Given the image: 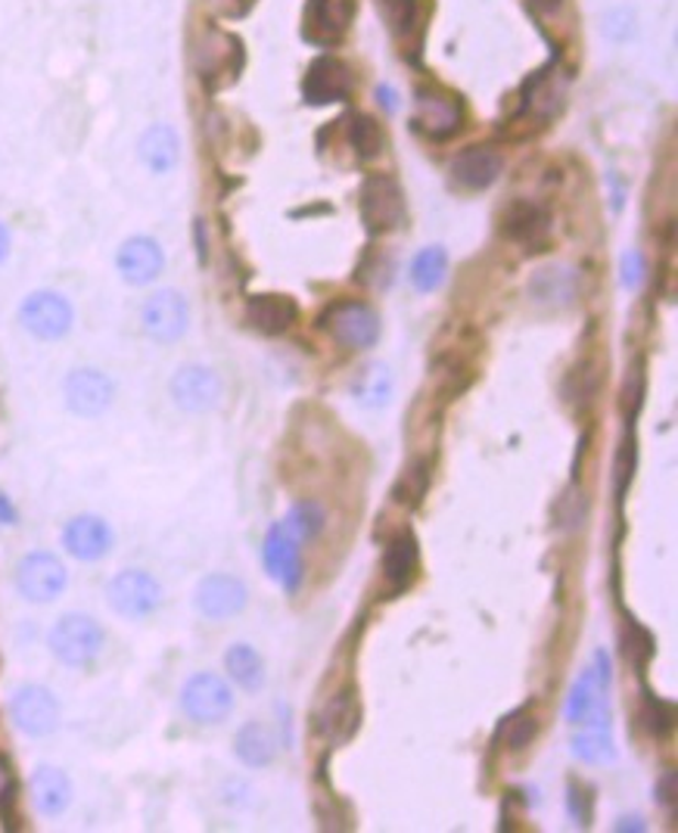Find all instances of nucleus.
<instances>
[{
	"instance_id": "1",
	"label": "nucleus",
	"mask_w": 678,
	"mask_h": 833,
	"mask_svg": "<svg viewBox=\"0 0 678 833\" xmlns=\"http://www.w3.org/2000/svg\"><path fill=\"white\" fill-rule=\"evenodd\" d=\"M607 688H610V659L607 653H594V666L582 671V678L573 685V693H569V722L586 728H610Z\"/></svg>"
},
{
	"instance_id": "2",
	"label": "nucleus",
	"mask_w": 678,
	"mask_h": 833,
	"mask_svg": "<svg viewBox=\"0 0 678 833\" xmlns=\"http://www.w3.org/2000/svg\"><path fill=\"white\" fill-rule=\"evenodd\" d=\"M51 651L66 666H91L103 651V629L85 613H66L51 632Z\"/></svg>"
},
{
	"instance_id": "3",
	"label": "nucleus",
	"mask_w": 678,
	"mask_h": 833,
	"mask_svg": "<svg viewBox=\"0 0 678 833\" xmlns=\"http://www.w3.org/2000/svg\"><path fill=\"white\" fill-rule=\"evenodd\" d=\"M362 221L370 234H389L404 224V193L396 178L389 175H370L362 184L358 197Z\"/></svg>"
},
{
	"instance_id": "4",
	"label": "nucleus",
	"mask_w": 678,
	"mask_h": 833,
	"mask_svg": "<svg viewBox=\"0 0 678 833\" xmlns=\"http://www.w3.org/2000/svg\"><path fill=\"white\" fill-rule=\"evenodd\" d=\"M181 707L184 712L200 722V725H219L231 712H234V690L227 688V681L212 675V671H200L193 675L181 690Z\"/></svg>"
},
{
	"instance_id": "5",
	"label": "nucleus",
	"mask_w": 678,
	"mask_h": 833,
	"mask_svg": "<svg viewBox=\"0 0 678 833\" xmlns=\"http://www.w3.org/2000/svg\"><path fill=\"white\" fill-rule=\"evenodd\" d=\"M19 321H22V326H25L32 336L54 343V340H63V336L73 330L75 314L66 296L51 290H37L22 302Z\"/></svg>"
},
{
	"instance_id": "6",
	"label": "nucleus",
	"mask_w": 678,
	"mask_h": 833,
	"mask_svg": "<svg viewBox=\"0 0 678 833\" xmlns=\"http://www.w3.org/2000/svg\"><path fill=\"white\" fill-rule=\"evenodd\" d=\"M107 600H110V607L119 617L144 619L159 610V603H163V588H159V581L153 579L149 573H144V569H125V573H119V576L110 581Z\"/></svg>"
},
{
	"instance_id": "7",
	"label": "nucleus",
	"mask_w": 678,
	"mask_h": 833,
	"mask_svg": "<svg viewBox=\"0 0 678 833\" xmlns=\"http://www.w3.org/2000/svg\"><path fill=\"white\" fill-rule=\"evenodd\" d=\"M321 324L346 348H370L380 340V318L365 302H336L321 318Z\"/></svg>"
},
{
	"instance_id": "8",
	"label": "nucleus",
	"mask_w": 678,
	"mask_h": 833,
	"mask_svg": "<svg viewBox=\"0 0 678 833\" xmlns=\"http://www.w3.org/2000/svg\"><path fill=\"white\" fill-rule=\"evenodd\" d=\"M66 581H69L66 566L59 563V557L44 554V551L29 554L16 569L19 595L25 600H32V603H51V600H56L66 591Z\"/></svg>"
},
{
	"instance_id": "9",
	"label": "nucleus",
	"mask_w": 678,
	"mask_h": 833,
	"mask_svg": "<svg viewBox=\"0 0 678 833\" xmlns=\"http://www.w3.org/2000/svg\"><path fill=\"white\" fill-rule=\"evenodd\" d=\"M464 122V109L458 97L440 91V88H421L414 93V125L433 141H448L458 134Z\"/></svg>"
},
{
	"instance_id": "10",
	"label": "nucleus",
	"mask_w": 678,
	"mask_h": 833,
	"mask_svg": "<svg viewBox=\"0 0 678 833\" xmlns=\"http://www.w3.org/2000/svg\"><path fill=\"white\" fill-rule=\"evenodd\" d=\"M10 715L22 734L29 737H47L59 728V703L47 688L41 685H25L13 693Z\"/></svg>"
},
{
	"instance_id": "11",
	"label": "nucleus",
	"mask_w": 678,
	"mask_h": 833,
	"mask_svg": "<svg viewBox=\"0 0 678 833\" xmlns=\"http://www.w3.org/2000/svg\"><path fill=\"white\" fill-rule=\"evenodd\" d=\"M355 88V78L343 59L336 56H318L309 73L302 78V97L312 107H327V103H343Z\"/></svg>"
},
{
	"instance_id": "12",
	"label": "nucleus",
	"mask_w": 678,
	"mask_h": 833,
	"mask_svg": "<svg viewBox=\"0 0 678 833\" xmlns=\"http://www.w3.org/2000/svg\"><path fill=\"white\" fill-rule=\"evenodd\" d=\"M141 321H144V330H147L149 340H156V343H178L184 333H187V324H190V309H187L181 292L159 290L144 302Z\"/></svg>"
},
{
	"instance_id": "13",
	"label": "nucleus",
	"mask_w": 678,
	"mask_h": 833,
	"mask_svg": "<svg viewBox=\"0 0 678 833\" xmlns=\"http://www.w3.org/2000/svg\"><path fill=\"white\" fill-rule=\"evenodd\" d=\"M262 557H265V569L268 576L284 588V591H296L299 581H302V554H299V538L293 535V529L284 523L271 525L268 538H265V547H262Z\"/></svg>"
},
{
	"instance_id": "14",
	"label": "nucleus",
	"mask_w": 678,
	"mask_h": 833,
	"mask_svg": "<svg viewBox=\"0 0 678 833\" xmlns=\"http://www.w3.org/2000/svg\"><path fill=\"white\" fill-rule=\"evenodd\" d=\"M63 392H66L69 411H75L78 416H100L115 399V386L110 377L93 367L73 370L63 382Z\"/></svg>"
},
{
	"instance_id": "15",
	"label": "nucleus",
	"mask_w": 678,
	"mask_h": 833,
	"mask_svg": "<svg viewBox=\"0 0 678 833\" xmlns=\"http://www.w3.org/2000/svg\"><path fill=\"white\" fill-rule=\"evenodd\" d=\"M355 19V0H309L302 13V32L312 44H336Z\"/></svg>"
},
{
	"instance_id": "16",
	"label": "nucleus",
	"mask_w": 678,
	"mask_h": 833,
	"mask_svg": "<svg viewBox=\"0 0 678 833\" xmlns=\"http://www.w3.org/2000/svg\"><path fill=\"white\" fill-rule=\"evenodd\" d=\"M115 268L134 287H147L166 268V253L153 236H131L115 255Z\"/></svg>"
},
{
	"instance_id": "17",
	"label": "nucleus",
	"mask_w": 678,
	"mask_h": 833,
	"mask_svg": "<svg viewBox=\"0 0 678 833\" xmlns=\"http://www.w3.org/2000/svg\"><path fill=\"white\" fill-rule=\"evenodd\" d=\"M171 399L184 411H209L221 399V380L202 364H187L171 380Z\"/></svg>"
},
{
	"instance_id": "18",
	"label": "nucleus",
	"mask_w": 678,
	"mask_h": 833,
	"mask_svg": "<svg viewBox=\"0 0 678 833\" xmlns=\"http://www.w3.org/2000/svg\"><path fill=\"white\" fill-rule=\"evenodd\" d=\"M63 547L73 554L75 560H100L112 551V529L107 520L93 517V513H81L66 523L63 529Z\"/></svg>"
},
{
	"instance_id": "19",
	"label": "nucleus",
	"mask_w": 678,
	"mask_h": 833,
	"mask_svg": "<svg viewBox=\"0 0 678 833\" xmlns=\"http://www.w3.org/2000/svg\"><path fill=\"white\" fill-rule=\"evenodd\" d=\"M249 600L246 585L234 576H209L197 588V610L205 619H231L243 613Z\"/></svg>"
},
{
	"instance_id": "20",
	"label": "nucleus",
	"mask_w": 678,
	"mask_h": 833,
	"mask_svg": "<svg viewBox=\"0 0 678 833\" xmlns=\"http://www.w3.org/2000/svg\"><path fill=\"white\" fill-rule=\"evenodd\" d=\"M362 728V703H358V693L355 690H340L333 693L331 700L324 703L321 715H318V731L321 737L333 746L340 743H348Z\"/></svg>"
},
{
	"instance_id": "21",
	"label": "nucleus",
	"mask_w": 678,
	"mask_h": 833,
	"mask_svg": "<svg viewBox=\"0 0 678 833\" xmlns=\"http://www.w3.org/2000/svg\"><path fill=\"white\" fill-rule=\"evenodd\" d=\"M246 321L265 336H280L299 321V306H296L293 296L262 292V296H253L246 302Z\"/></svg>"
},
{
	"instance_id": "22",
	"label": "nucleus",
	"mask_w": 678,
	"mask_h": 833,
	"mask_svg": "<svg viewBox=\"0 0 678 833\" xmlns=\"http://www.w3.org/2000/svg\"><path fill=\"white\" fill-rule=\"evenodd\" d=\"M501 175V156L489 146H467L452 163V181L464 190H486Z\"/></svg>"
},
{
	"instance_id": "23",
	"label": "nucleus",
	"mask_w": 678,
	"mask_h": 833,
	"mask_svg": "<svg viewBox=\"0 0 678 833\" xmlns=\"http://www.w3.org/2000/svg\"><path fill=\"white\" fill-rule=\"evenodd\" d=\"M579 292V274L564 265H551L542 271L532 274L530 296L535 306H548V309H567L573 306Z\"/></svg>"
},
{
	"instance_id": "24",
	"label": "nucleus",
	"mask_w": 678,
	"mask_h": 833,
	"mask_svg": "<svg viewBox=\"0 0 678 833\" xmlns=\"http://www.w3.org/2000/svg\"><path fill=\"white\" fill-rule=\"evenodd\" d=\"M32 802L44 818L63 815L73 802V784L59 768L41 765L32 775Z\"/></svg>"
},
{
	"instance_id": "25",
	"label": "nucleus",
	"mask_w": 678,
	"mask_h": 833,
	"mask_svg": "<svg viewBox=\"0 0 678 833\" xmlns=\"http://www.w3.org/2000/svg\"><path fill=\"white\" fill-rule=\"evenodd\" d=\"M418 566H421V551H418V538L411 532H402L396 535L389 547H386L384 557V573L386 581L392 585V591H404L414 576H418Z\"/></svg>"
},
{
	"instance_id": "26",
	"label": "nucleus",
	"mask_w": 678,
	"mask_h": 833,
	"mask_svg": "<svg viewBox=\"0 0 678 833\" xmlns=\"http://www.w3.org/2000/svg\"><path fill=\"white\" fill-rule=\"evenodd\" d=\"M137 153H141V163L147 165L153 175H168L181 159V144H178V134L168 125H153L144 131Z\"/></svg>"
},
{
	"instance_id": "27",
	"label": "nucleus",
	"mask_w": 678,
	"mask_h": 833,
	"mask_svg": "<svg viewBox=\"0 0 678 833\" xmlns=\"http://www.w3.org/2000/svg\"><path fill=\"white\" fill-rule=\"evenodd\" d=\"M501 231L516 243H538L542 236L548 234V212L538 202H513L501 218Z\"/></svg>"
},
{
	"instance_id": "28",
	"label": "nucleus",
	"mask_w": 678,
	"mask_h": 833,
	"mask_svg": "<svg viewBox=\"0 0 678 833\" xmlns=\"http://www.w3.org/2000/svg\"><path fill=\"white\" fill-rule=\"evenodd\" d=\"M234 749H237L240 762H246L249 768H265V765L275 762L277 741L262 722H249V725H243L237 731Z\"/></svg>"
},
{
	"instance_id": "29",
	"label": "nucleus",
	"mask_w": 678,
	"mask_h": 833,
	"mask_svg": "<svg viewBox=\"0 0 678 833\" xmlns=\"http://www.w3.org/2000/svg\"><path fill=\"white\" fill-rule=\"evenodd\" d=\"M224 669L243 690L265 688V659L249 644H234L224 653Z\"/></svg>"
},
{
	"instance_id": "30",
	"label": "nucleus",
	"mask_w": 678,
	"mask_h": 833,
	"mask_svg": "<svg viewBox=\"0 0 678 833\" xmlns=\"http://www.w3.org/2000/svg\"><path fill=\"white\" fill-rule=\"evenodd\" d=\"M445 274H448V255L442 246H430V249H421L414 255L408 277H411L418 292H436L442 287V280H445Z\"/></svg>"
},
{
	"instance_id": "31",
	"label": "nucleus",
	"mask_w": 678,
	"mask_h": 833,
	"mask_svg": "<svg viewBox=\"0 0 678 833\" xmlns=\"http://www.w3.org/2000/svg\"><path fill=\"white\" fill-rule=\"evenodd\" d=\"M352 396L362 401L365 408H384L392 396V377L386 364H367L358 374V380L352 382Z\"/></svg>"
},
{
	"instance_id": "32",
	"label": "nucleus",
	"mask_w": 678,
	"mask_h": 833,
	"mask_svg": "<svg viewBox=\"0 0 678 833\" xmlns=\"http://www.w3.org/2000/svg\"><path fill=\"white\" fill-rule=\"evenodd\" d=\"M348 144L358 153V159H374L384 149V131L370 115L358 112L352 115V125H348Z\"/></svg>"
},
{
	"instance_id": "33",
	"label": "nucleus",
	"mask_w": 678,
	"mask_h": 833,
	"mask_svg": "<svg viewBox=\"0 0 678 833\" xmlns=\"http://www.w3.org/2000/svg\"><path fill=\"white\" fill-rule=\"evenodd\" d=\"M573 753H576V759L591 762V765L616 759V749H613V741H610L607 728H591L586 734L573 737Z\"/></svg>"
},
{
	"instance_id": "34",
	"label": "nucleus",
	"mask_w": 678,
	"mask_h": 833,
	"mask_svg": "<svg viewBox=\"0 0 678 833\" xmlns=\"http://www.w3.org/2000/svg\"><path fill=\"white\" fill-rule=\"evenodd\" d=\"M284 523L293 529V535L299 542H312V538H318V532L324 529V510L318 508L314 501H305V504H296Z\"/></svg>"
},
{
	"instance_id": "35",
	"label": "nucleus",
	"mask_w": 678,
	"mask_h": 833,
	"mask_svg": "<svg viewBox=\"0 0 678 833\" xmlns=\"http://www.w3.org/2000/svg\"><path fill=\"white\" fill-rule=\"evenodd\" d=\"M426 486H430V464L421 460V464H414L411 470L404 473L402 482L396 486V501L404 504V508H414V504H421V498L426 495Z\"/></svg>"
},
{
	"instance_id": "36",
	"label": "nucleus",
	"mask_w": 678,
	"mask_h": 833,
	"mask_svg": "<svg viewBox=\"0 0 678 833\" xmlns=\"http://www.w3.org/2000/svg\"><path fill=\"white\" fill-rule=\"evenodd\" d=\"M642 722H644V728L654 734V737H666V734L673 731V722H676V715H673V709L666 707L663 700H657L654 693H644Z\"/></svg>"
},
{
	"instance_id": "37",
	"label": "nucleus",
	"mask_w": 678,
	"mask_h": 833,
	"mask_svg": "<svg viewBox=\"0 0 678 833\" xmlns=\"http://www.w3.org/2000/svg\"><path fill=\"white\" fill-rule=\"evenodd\" d=\"M384 10L392 32L399 35H408L418 25V0H384Z\"/></svg>"
},
{
	"instance_id": "38",
	"label": "nucleus",
	"mask_w": 678,
	"mask_h": 833,
	"mask_svg": "<svg viewBox=\"0 0 678 833\" xmlns=\"http://www.w3.org/2000/svg\"><path fill=\"white\" fill-rule=\"evenodd\" d=\"M625 653L635 666H647V659L654 656V637L651 632H644L638 622H629V634H625Z\"/></svg>"
},
{
	"instance_id": "39",
	"label": "nucleus",
	"mask_w": 678,
	"mask_h": 833,
	"mask_svg": "<svg viewBox=\"0 0 678 833\" xmlns=\"http://www.w3.org/2000/svg\"><path fill=\"white\" fill-rule=\"evenodd\" d=\"M535 734H538V719L532 712L520 709L516 715H511V722H508V746L511 749H523Z\"/></svg>"
},
{
	"instance_id": "40",
	"label": "nucleus",
	"mask_w": 678,
	"mask_h": 833,
	"mask_svg": "<svg viewBox=\"0 0 678 833\" xmlns=\"http://www.w3.org/2000/svg\"><path fill=\"white\" fill-rule=\"evenodd\" d=\"M654 793H657V802H660L663 809H666L669 815H676V802H678V778H676V771H666V775H663V778L657 780Z\"/></svg>"
},
{
	"instance_id": "41",
	"label": "nucleus",
	"mask_w": 678,
	"mask_h": 833,
	"mask_svg": "<svg viewBox=\"0 0 678 833\" xmlns=\"http://www.w3.org/2000/svg\"><path fill=\"white\" fill-rule=\"evenodd\" d=\"M604 32L610 37H616V41H625V37L635 32V16H632L629 10H616V13L607 16Z\"/></svg>"
},
{
	"instance_id": "42",
	"label": "nucleus",
	"mask_w": 678,
	"mask_h": 833,
	"mask_svg": "<svg viewBox=\"0 0 678 833\" xmlns=\"http://www.w3.org/2000/svg\"><path fill=\"white\" fill-rule=\"evenodd\" d=\"M644 280V255L625 253L623 255V284L629 290H638Z\"/></svg>"
},
{
	"instance_id": "43",
	"label": "nucleus",
	"mask_w": 678,
	"mask_h": 833,
	"mask_svg": "<svg viewBox=\"0 0 678 833\" xmlns=\"http://www.w3.org/2000/svg\"><path fill=\"white\" fill-rule=\"evenodd\" d=\"M569 815L576 818V824H588L591 821V799L582 787H569Z\"/></svg>"
},
{
	"instance_id": "44",
	"label": "nucleus",
	"mask_w": 678,
	"mask_h": 833,
	"mask_svg": "<svg viewBox=\"0 0 678 833\" xmlns=\"http://www.w3.org/2000/svg\"><path fill=\"white\" fill-rule=\"evenodd\" d=\"M632 470H635V448L629 452V445H623V452H620V460H616V491L623 495L625 486H629V479H632Z\"/></svg>"
},
{
	"instance_id": "45",
	"label": "nucleus",
	"mask_w": 678,
	"mask_h": 833,
	"mask_svg": "<svg viewBox=\"0 0 678 833\" xmlns=\"http://www.w3.org/2000/svg\"><path fill=\"white\" fill-rule=\"evenodd\" d=\"M209 3L219 10L221 16H243L253 7V0H209Z\"/></svg>"
},
{
	"instance_id": "46",
	"label": "nucleus",
	"mask_w": 678,
	"mask_h": 833,
	"mask_svg": "<svg viewBox=\"0 0 678 833\" xmlns=\"http://www.w3.org/2000/svg\"><path fill=\"white\" fill-rule=\"evenodd\" d=\"M13 799V771H10V765L0 759V806L3 802H10Z\"/></svg>"
},
{
	"instance_id": "47",
	"label": "nucleus",
	"mask_w": 678,
	"mask_h": 833,
	"mask_svg": "<svg viewBox=\"0 0 678 833\" xmlns=\"http://www.w3.org/2000/svg\"><path fill=\"white\" fill-rule=\"evenodd\" d=\"M0 523L3 525H13L16 523V510H13V504H10V498L0 491Z\"/></svg>"
},
{
	"instance_id": "48",
	"label": "nucleus",
	"mask_w": 678,
	"mask_h": 833,
	"mask_svg": "<svg viewBox=\"0 0 678 833\" xmlns=\"http://www.w3.org/2000/svg\"><path fill=\"white\" fill-rule=\"evenodd\" d=\"M7 255H10V231L0 224V262H3Z\"/></svg>"
},
{
	"instance_id": "49",
	"label": "nucleus",
	"mask_w": 678,
	"mask_h": 833,
	"mask_svg": "<svg viewBox=\"0 0 678 833\" xmlns=\"http://www.w3.org/2000/svg\"><path fill=\"white\" fill-rule=\"evenodd\" d=\"M377 97H380V103L386 100V107L396 109V97H392V91H389V88H380V91H377Z\"/></svg>"
},
{
	"instance_id": "50",
	"label": "nucleus",
	"mask_w": 678,
	"mask_h": 833,
	"mask_svg": "<svg viewBox=\"0 0 678 833\" xmlns=\"http://www.w3.org/2000/svg\"><path fill=\"white\" fill-rule=\"evenodd\" d=\"M535 7H542V10H557L560 7V0H532Z\"/></svg>"
}]
</instances>
